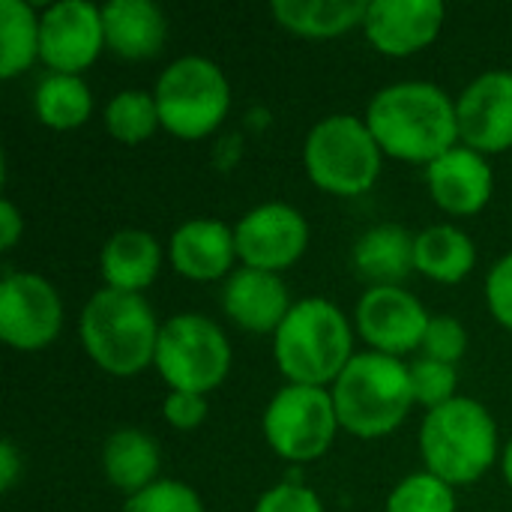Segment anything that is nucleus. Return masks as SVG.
<instances>
[{
    "instance_id": "6ab92c4d",
    "label": "nucleus",
    "mask_w": 512,
    "mask_h": 512,
    "mask_svg": "<svg viewBox=\"0 0 512 512\" xmlns=\"http://www.w3.org/2000/svg\"><path fill=\"white\" fill-rule=\"evenodd\" d=\"M102 27L105 45L126 60L156 57L168 33L162 9L150 0H111L102 6Z\"/></svg>"
},
{
    "instance_id": "412c9836",
    "label": "nucleus",
    "mask_w": 512,
    "mask_h": 512,
    "mask_svg": "<svg viewBox=\"0 0 512 512\" xmlns=\"http://www.w3.org/2000/svg\"><path fill=\"white\" fill-rule=\"evenodd\" d=\"M354 267L372 288H399L414 267V237L399 225H378L354 246Z\"/></svg>"
},
{
    "instance_id": "423d86ee",
    "label": "nucleus",
    "mask_w": 512,
    "mask_h": 512,
    "mask_svg": "<svg viewBox=\"0 0 512 512\" xmlns=\"http://www.w3.org/2000/svg\"><path fill=\"white\" fill-rule=\"evenodd\" d=\"M381 147L372 129L354 114H333L312 126L303 162L315 186L333 195H363L381 174Z\"/></svg>"
},
{
    "instance_id": "393cba45",
    "label": "nucleus",
    "mask_w": 512,
    "mask_h": 512,
    "mask_svg": "<svg viewBox=\"0 0 512 512\" xmlns=\"http://www.w3.org/2000/svg\"><path fill=\"white\" fill-rule=\"evenodd\" d=\"M33 105H36V114L45 126L75 129L90 117L93 96H90V87L78 75L51 72L39 81Z\"/></svg>"
},
{
    "instance_id": "4be33fe9",
    "label": "nucleus",
    "mask_w": 512,
    "mask_h": 512,
    "mask_svg": "<svg viewBox=\"0 0 512 512\" xmlns=\"http://www.w3.org/2000/svg\"><path fill=\"white\" fill-rule=\"evenodd\" d=\"M105 477L114 489L129 498L156 483L159 474V447L141 429H117L102 450Z\"/></svg>"
},
{
    "instance_id": "1a4fd4ad",
    "label": "nucleus",
    "mask_w": 512,
    "mask_h": 512,
    "mask_svg": "<svg viewBox=\"0 0 512 512\" xmlns=\"http://www.w3.org/2000/svg\"><path fill=\"white\" fill-rule=\"evenodd\" d=\"M336 405L324 387L288 384L264 411V438L288 462H315L336 438Z\"/></svg>"
},
{
    "instance_id": "a878e982",
    "label": "nucleus",
    "mask_w": 512,
    "mask_h": 512,
    "mask_svg": "<svg viewBox=\"0 0 512 512\" xmlns=\"http://www.w3.org/2000/svg\"><path fill=\"white\" fill-rule=\"evenodd\" d=\"M39 57V18L24 0H0V75L15 78Z\"/></svg>"
},
{
    "instance_id": "c756f323",
    "label": "nucleus",
    "mask_w": 512,
    "mask_h": 512,
    "mask_svg": "<svg viewBox=\"0 0 512 512\" xmlns=\"http://www.w3.org/2000/svg\"><path fill=\"white\" fill-rule=\"evenodd\" d=\"M126 512H204V504L186 483L156 480L126 501Z\"/></svg>"
},
{
    "instance_id": "4468645a",
    "label": "nucleus",
    "mask_w": 512,
    "mask_h": 512,
    "mask_svg": "<svg viewBox=\"0 0 512 512\" xmlns=\"http://www.w3.org/2000/svg\"><path fill=\"white\" fill-rule=\"evenodd\" d=\"M459 138L477 153L512 147V72L492 69L465 87L456 102Z\"/></svg>"
},
{
    "instance_id": "cd10ccee",
    "label": "nucleus",
    "mask_w": 512,
    "mask_h": 512,
    "mask_svg": "<svg viewBox=\"0 0 512 512\" xmlns=\"http://www.w3.org/2000/svg\"><path fill=\"white\" fill-rule=\"evenodd\" d=\"M384 512H456L453 486L429 471L411 474L393 489Z\"/></svg>"
},
{
    "instance_id": "6e6552de",
    "label": "nucleus",
    "mask_w": 512,
    "mask_h": 512,
    "mask_svg": "<svg viewBox=\"0 0 512 512\" xmlns=\"http://www.w3.org/2000/svg\"><path fill=\"white\" fill-rule=\"evenodd\" d=\"M159 123L177 138L210 135L231 108L225 72L207 57H180L156 81Z\"/></svg>"
},
{
    "instance_id": "20e7f679",
    "label": "nucleus",
    "mask_w": 512,
    "mask_h": 512,
    "mask_svg": "<svg viewBox=\"0 0 512 512\" xmlns=\"http://www.w3.org/2000/svg\"><path fill=\"white\" fill-rule=\"evenodd\" d=\"M159 324L141 294L114 288L96 291L81 312V342L111 375H135L156 357Z\"/></svg>"
},
{
    "instance_id": "7c9ffc66",
    "label": "nucleus",
    "mask_w": 512,
    "mask_h": 512,
    "mask_svg": "<svg viewBox=\"0 0 512 512\" xmlns=\"http://www.w3.org/2000/svg\"><path fill=\"white\" fill-rule=\"evenodd\" d=\"M423 354L429 360H438V363H447V366H456V360H462L465 348H468V333L465 327L450 318V315H438L429 321V330L423 336Z\"/></svg>"
},
{
    "instance_id": "a211bd4d",
    "label": "nucleus",
    "mask_w": 512,
    "mask_h": 512,
    "mask_svg": "<svg viewBox=\"0 0 512 512\" xmlns=\"http://www.w3.org/2000/svg\"><path fill=\"white\" fill-rule=\"evenodd\" d=\"M237 258L234 231L216 219H192L171 237V264L180 276L195 282L219 279Z\"/></svg>"
},
{
    "instance_id": "5701e85b",
    "label": "nucleus",
    "mask_w": 512,
    "mask_h": 512,
    "mask_svg": "<svg viewBox=\"0 0 512 512\" xmlns=\"http://www.w3.org/2000/svg\"><path fill=\"white\" fill-rule=\"evenodd\" d=\"M366 0H276L273 15L282 27L300 36H339L366 21Z\"/></svg>"
},
{
    "instance_id": "dca6fc26",
    "label": "nucleus",
    "mask_w": 512,
    "mask_h": 512,
    "mask_svg": "<svg viewBox=\"0 0 512 512\" xmlns=\"http://www.w3.org/2000/svg\"><path fill=\"white\" fill-rule=\"evenodd\" d=\"M228 318L249 333H276L291 312V297L276 273L240 267L222 288Z\"/></svg>"
},
{
    "instance_id": "9b49d317",
    "label": "nucleus",
    "mask_w": 512,
    "mask_h": 512,
    "mask_svg": "<svg viewBox=\"0 0 512 512\" xmlns=\"http://www.w3.org/2000/svg\"><path fill=\"white\" fill-rule=\"evenodd\" d=\"M234 240H237V255L243 258L246 267L279 273L306 252L309 225L300 210L273 201L249 210L237 222Z\"/></svg>"
},
{
    "instance_id": "2eb2a0df",
    "label": "nucleus",
    "mask_w": 512,
    "mask_h": 512,
    "mask_svg": "<svg viewBox=\"0 0 512 512\" xmlns=\"http://www.w3.org/2000/svg\"><path fill=\"white\" fill-rule=\"evenodd\" d=\"M444 24L441 0H369L366 36L381 54L405 57L435 42Z\"/></svg>"
},
{
    "instance_id": "ddd939ff",
    "label": "nucleus",
    "mask_w": 512,
    "mask_h": 512,
    "mask_svg": "<svg viewBox=\"0 0 512 512\" xmlns=\"http://www.w3.org/2000/svg\"><path fill=\"white\" fill-rule=\"evenodd\" d=\"M429 312L405 288H369L357 303L360 336L381 354L399 357L423 345Z\"/></svg>"
},
{
    "instance_id": "f8f14e48",
    "label": "nucleus",
    "mask_w": 512,
    "mask_h": 512,
    "mask_svg": "<svg viewBox=\"0 0 512 512\" xmlns=\"http://www.w3.org/2000/svg\"><path fill=\"white\" fill-rule=\"evenodd\" d=\"M102 45V9L87 0H60L39 18V57L60 75L87 69Z\"/></svg>"
},
{
    "instance_id": "b1692460",
    "label": "nucleus",
    "mask_w": 512,
    "mask_h": 512,
    "mask_svg": "<svg viewBox=\"0 0 512 512\" xmlns=\"http://www.w3.org/2000/svg\"><path fill=\"white\" fill-rule=\"evenodd\" d=\"M474 261V240L456 225H432L414 237V267L435 282H462Z\"/></svg>"
},
{
    "instance_id": "c9c22d12",
    "label": "nucleus",
    "mask_w": 512,
    "mask_h": 512,
    "mask_svg": "<svg viewBox=\"0 0 512 512\" xmlns=\"http://www.w3.org/2000/svg\"><path fill=\"white\" fill-rule=\"evenodd\" d=\"M18 471H21V456L15 450L12 441H3L0 444V489L9 492L18 480Z\"/></svg>"
},
{
    "instance_id": "f704fd0d",
    "label": "nucleus",
    "mask_w": 512,
    "mask_h": 512,
    "mask_svg": "<svg viewBox=\"0 0 512 512\" xmlns=\"http://www.w3.org/2000/svg\"><path fill=\"white\" fill-rule=\"evenodd\" d=\"M24 222H21V213L12 201H0V249L9 252L15 243H18V234H21Z\"/></svg>"
},
{
    "instance_id": "aec40b11",
    "label": "nucleus",
    "mask_w": 512,
    "mask_h": 512,
    "mask_svg": "<svg viewBox=\"0 0 512 512\" xmlns=\"http://www.w3.org/2000/svg\"><path fill=\"white\" fill-rule=\"evenodd\" d=\"M162 249L153 234L126 228L117 231L102 249V279L114 291L141 294L159 273Z\"/></svg>"
},
{
    "instance_id": "0eeeda50",
    "label": "nucleus",
    "mask_w": 512,
    "mask_h": 512,
    "mask_svg": "<svg viewBox=\"0 0 512 512\" xmlns=\"http://www.w3.org/2000/svg\"><path fill=\"white\" fill-rule=\"evenodd\" d=\"M153 363L171 390L204 396L225 381L231 369V345L216 321L183 312L162 324Z\"/></svg>"
},
{
    "instance_id": "39448f33",
    "label": "nucleus",
    "mask_w": 512,
    "mask_h": 512,
    "mask_svg": "<svg viewBox=\"0 0 512 512\" xmlns=\"http://www.w3.org/2000/svg\"><path fill=\"white\" fill-rule=\"evenodd\" d=\"M420 450L429 474L450 486H468L492 468L498 456V429L480 402L456 396L426 414Z\"/></svg>"
},
{
    "instance_id": "c85d7f7f",
    "label": "nucleus",
    "mask_w": 512,
    "mask_h": 512,
    "mask_svg": "<svg viewBox=\"0 0 512 512\" xmlns=\"http://www.w3.org/2000/svg\"><path fill=\"white\" fill-rule=\"evenodd\" d=\"M411 372V393L414 402L426 405L429 411L447 405L450 399H456V366L438 363V360H417L408 366Z\"/></svg>"
},
{
    "instance_id": "f03ea898",
    "label": "nucleus",
    "mask_w": 512,
    "mask_h": 512,
    "mask_svg": "<svg viewBox=\"0 0 512 512\" xmlns=\"http://www.w3.org/2000/svg\"><path fill=\"white\" fill-rule=\"evenodd\" d=\"M333 405L345 432L357 438H384L402 426L414 405L411 372L402 360L381 351L354 354L336 378Z\"/></svg>"
},
{
    "instance_id": "e433bc0d",
    "label": "nucleus",
    "mask_w": 512,
    "mask_h": 512,
    "mask_svg": "<svg viewBox=\"0 0 512 512\" xmlns=\"http://www.w3.org/2000/svg\"><path fill=\"white\" fill-rule=\"evenodd\" d=\"M504 477H507V483L512 486V441L507 444V450H504Z\"/></svg>"
},
{
    "instance_id": "f3484780",
    "label": "nucleus",
    "mask_w": 512,
    "mask_h": 512,
    "mask_svg": "<svg viewBox=\"0 0 512 512\" xmlns=\"http://www.w3.org/2000/svg\"><path fill=\"white\" fill-rule=\"evenodd\" d=\"M432 198L456 216L480 213L492 195V168L483 153L471 147H453L426 168Z\"/></svg>"
},
{
    "instance_id": "bb28decb",
    "label": "nucleus",
    "mask_w": 512,
    "mask_h": 512,
    "mask_svg": "<svg viewBox=\"0 0 512 512\" xmlns=\"http://www.w3.org/2000/svg\"><path fill=\"white\" fill-rule=\"evenodd\" d=\"M105 126L123 144H138V141L150 138L156 132V126H162L156 96L144 93V90L117 93L105 108Z\"/></svg>"
},
{
    "instance_id": "72a5a7b5",
    "label": "nucleus",
    "mask_w": 512,
    "mask_h": 512,
    "mask_svg": "<svg viewBox=\"0 0 512 512\" xmlns=\"http://www.w3.org/2000/svg\"><path fill=\"white\" fill-rule=\"evenodd\" d=\"M162 414H165V420L174 426V429H195V426H201L204 423V417H207V402H204V396H198V393H177V390H171V396L165 399V405H162Z\"/></svg>"
},
{
    "instance_id": "f257e3e1",
    "label": "nucleus",
    "mask_w": 512,
    "mask_h": 512,
    "mask_svg": "<svg viewBox=\"0 0 512 512\" xmlns=\"http://www.w3.org/2000/svg\"><path fill=\"white\" fill-rule=\"evenodd\" d=\"M366 126L384 153L426 165L450 153L459 138L456 102L429 81H402L375 93Z\"/></svg>"
},
{
    "instance_id": "473e14b6",
    "label": "nucleus",
    "mask_w": 512,
    "mask_h": 512,
    "mask_svg": "<svg viewBox=\"0 0 512 512\" xmlns=\"http://www.w3.org/2000/svg\"><path fill=\"white\" fill-rule=\"evenodd\" d=\"M486 300L489 309L495 315V321H501L504 327L512 330V255L501 258L486 279Z\"/></svg>"
},
{
    "instance_id": "7ed1b4c3",
    "label": "nucleus",
    "mask_w": 512,
    "mask_h": 512,
    "mask_svg": "<svg viewBox=\"0 0 512 512\" xmlns=\"http://www.w3.org/2000/svg\"><path fill=\"white\" fill-rule=\"evenodd\" d=\"M351 339L342 309L324 297H309L291 306L276 330L273 354L291 384L324 387L351 363Z\"/></svg>"
},
{
    "instance_id": "9d476101",
    "label": "nucleus",
    "mask_w": 512,
    "mask_h": 512,
    "mask_svg": "<svg viewBox=\"0 0 512 512\" xmlns=\"http://www.w3.org/2000/svg\"><path fill=\"white\" fill-rule=\"evenodd\" d=\"M63 306L54 285L36 273H6L0 282V339L18 351H36L57 339Z\"/></svg>"
},
{
    "instance_id": "2f4dec72",
    "label": "nucleus",
    "mask_w": 512,
    "mask_h": 512,
    "mask_svg": "<svg viewBox=\"0 0 512 512\" xmlns=\"http://www.w3.org/2000/svg\"><path fill=\"white\" fill-rule=\"evenodd\" d=\"M255 512H324V507L312 489L300 483H282L261 495Z\"/></svg>"
}]
</instances>
